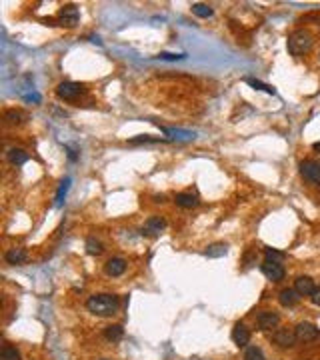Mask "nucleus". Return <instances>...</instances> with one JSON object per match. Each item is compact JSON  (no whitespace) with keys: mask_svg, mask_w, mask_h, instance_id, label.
Wrapping results in <instances>:
<instances>
[{"mask_svg":"<svg viewBox=\"0 0 320 360\" xmlns=\"http://www.w3.org/2000/svg\"><path fill=\"white\" fill-rule=\"evenodd\" d=\"M120 306V298L116 294H94L86 300V308L96 316H112Z\"/></svg>","mask_w":320,"mask_h":360,"instance_id":"f257e3e1","label":"nucleus"},{"mask_svg":"<svg viewBox=\"0 0 320 360\" xmlns=\"http://www.w3.org/2000/svg\"><path fill=\"white\" fill-rule=\"evenodd\" d=\"M312 44H314L312 34L308 32V30H302V28L294 30V32L288 36V52L292 56H300V54L308 52L312 48Z\"/></svg>","mask_w":320,"mask_h":360,"instance_id":"f03ea898","label":"nucleus"},{"mask_svg":"<svg viewBox=\"0 0 320 360\" xmlns=\"http://www.w3.org/2000/svg\"><path fill=\"white\" fill-rule=\"evenodd\" d=\"M84 92V86L80 82H72V80H64L56 86V94L62 100H74Z\"/></svg>","mask_w":320,"mask_h":360,"instance_id":"7ed1b4c3","label":"nucleus"},{"mask_svg":"<svg viewBox=\"0 0 320 360\" xmlns=\"http://www.w3.org/2000/svg\"><path fill=\"white\" fill-rule=\"evenodd\" d=\"M294 334H296V340H300V342H312L320 336V328H316L310 322H300L294 328Z\"/></svg>","mask_w":320,"mask_h":360,"instance_id":"20e7f679","label":"nucleus"},{"mask_svg":"<svg viewBox=\"0 0 320 360\" xmlns=\"http://www.w3.org/2000/svg\"><path fill=\"white\" fill-rule=\"evenodd\" d=\"M272 342L280 348H292L296 344V334L294 330H288V328H278L272 332Z\"/></svg>","mask_w":320,"mask_h":360,"instance_id":"39448f33","label":"nucleus"},{"mask_svg":"<svg viewBox=\"0 0 320 360\" xmlns=\"http://www.w3.org/2000/svg\"><path fill=\"white\" fill-rule=\"evenodd\" d=\"M262 272H264V276L268 278V280H272V282H280L282 278H284V266L278 262V260H264V264H262Z\"/></svg>","mask_w":320,"mask_h":360,"instance_id":"423d86ee","label":"nucleus"},{"mask_svg":"<svg viewBox=\"0 0 320 360\" xmlns=\"http://www.w3.org/2000/svg\"><path fill=\"white\" fill-rule=\"evenodd\" d=\"M78 18H80V12L74 4H66V6H62L60 12H58V22H60L62 26H68V28L76 26Z\"/></svg>","mask_w":320,"mask_h":360,"instance_id":"0eeeda50","label":"nucleus"},{"mask_svg":"<svg viewBox=\"0 0 320 360\" xmlns=\"http://www.w3.org/2000/svg\"><path fill=\"white\" fill-rule=\"evenodd\" d=\"M278 322H280V318L274 310H262L256 316V324L260 330H272V328H276Z\"/></svg>","mask_w":320,"mask_h":360,"instance_id":"6e6552de","label":"nucleus"},{"mask_svg":"<svg viewBox=\"0 0 320 360\" xmlns=\"http://www.w3.org/2000/svg\"><path fill=\"white\" fill-rule=\"evenodd\" d=\"M300 174H302L306 180H310V182L320 184V164H318V162H314V160H304V162H300Z\"/></svg>","mask_w":320,"mask_h":360,"instance_id":"1a4fd4ad","label":"nucleus"},{"mask_svg":"<svg viewBox=\"0 0 320 360\" xmlns=\"http://www.w3.org/2000/svg\"><path fill=\"white\" fill-rule=\"evenodd\" d=\"M166 228V220L162 216H150L142 226V234H150V236H156L160 234L162 230Z\"/></svg>","mask_w":320,"mask_h":360,"instance_id":"9d476101","label":"nucleus"},{"mask_svg":"<svg viewBox=\"0 0 320 360\" xmlns=\"http://www.w3.org/2000/svg\"><path fill=\"white\" fill-rule=\"evenodd\" d=\"M294 290L300 296H312V292L316 290V286H314V280L310 276H298L294 280Z\"/></svg>","mask_w":320,"mask_h":360,"instance_id":"9b49d317","label":"nucleus"},{"mask_svg":"<svg viewBox=\"0 0 320 360\" xmlns=\"http://www.w3.org/2000/svg\"><path fill=\"white\" fill-rule=\"evenodd\" d=\"M106 274L108 276H122L124 270H126V260L124 258H110L104 266Z\"/></svg>","mask_w":320,"mask_h":360,"instance_id":"f8f14e48","label":"nucleus"},{"mask_svg":"<svg viewBox=\"0 0 320 360\" xmlns=\"http://www.w3.org/2000/svg\"><path fill=\"white\" fill-rule=\"evenodd\" d=\"M232 340H234L236 346H246L250 342V330L244 324H236L232 328Z\"/></svg>","mask_w":320,"mask_h":360,"instance_id":"ddd939ff","label":"nucleus"},{"mask_svg":"<svg viewBox=\"0 0 320 360\" xmlns=\"http://www.w3.org/2000/svg\"><path fill=\"white\" fill-rule=\"evenodd\" d=\"M298 298H300V294H298L294 288H284V290L278 294V300H280L282 306H294V304L298 302Z\"/></svg>","mask_w":320,"mask_h":360,"instance_id":"4468645a","label":"nucleus"},{"mask_svg":"<svg viewBox=\"0 0 320 360\" xmlns=\"http://www.w3.org/2000/svg\"><path fill=\"white\" fill-rule=\"evenodd\" d=\"M176 204L180 206V208H196L198 206V196L196 194H192V192H180V194H176Z\"/></svg>","mask_w":320,"mask_h":360,"instance_id":"2eb2a0df","label":"nucleus"},{"mask_svg":"<svg viewBox=\"0 0 320 360\" xmlns=\"http://www.w3.org/2000/svg\"><path fill=\"white\" fill-rule=\"evenodd\" d=\"M122 336H124V328L120 324L106 326V330H104V338L110 342H118V340H122Z\"/></svg>","mask_w":320,"mask_h":360,"instance_id":"dca6fc26","label":"nucleus"},{"mask_svg":"<svg viewBox=\"0 0 320 360\" xmlns=\"http://www.w3.org/2000/svg\"><path fill=\"white\" fill-rule=\"evenodd\" d=\"M4 260L8 264H22V262H26V250L24 248H10L4 254Z\"/></svg>","mask_w":320,"mask_h":360,"instance_id":"f3484780","label":"nucleus"},{"mask_svg":"<svg viewBox=\"0 0 320 360\" xmlns=\"http://www.w3.org/2000/svg\"><path fill=\"white\" fill-rule=\"evenodd\" d=\"M6 156H8V160H10L14 166H20V164H24V162L28 160V154L24 152L22 148H10L8 152H6Z\"/></svg>","mask_w":320,"mask_h":360,"instance_id":"a211bd4d","label":"nucleus"},{"mask_svg":"<svg viewBox=\"0 0 320 360\" xmlns=\"http://www.w3.org/2000/svg\"><path fill=\"white\" fill-rule=\"evenodd\" d=\"M192 14H196L198 18H210L214 14V8L204 4V2H194L192 4Z\"/></svg>","mask_w":320,"mask_h":360,"instance_id":"6ab92c4d","label":"nucleus"},{"mask_svg":"<svg viewBox=\"0 0 320 360\" xmlns=\"http://www.w3.org/2000/svg\"><path fill=\"white\" fill-rule=\"evenodd\" d=\"M228 252V246L224 244V242H214V244H210L206 250H204V254L208 256V258H220V256H224Z\"/></svg>","mask_w":320,"mask_h":360,"instance_id":"aec40b11","label":"nucleus"},{"mask_svg":"<svg viewBox=\"0 0 320 360\" xmlns=\"http://www.w3.org/2000/svg\"><path fill=\"white\" fill-rule=\"evenodd\" d=\"M102 242L100 240H96V238H86V252L88 254H92V256H98V254H102Z\"/></svg>","mask_w":320,"mask_h":360,"instance_id":"412c9836","label":"nucleus"},{"mask_svg":"<svg viewBox=\"0 0 320 360\" xmlns=\"http://www.w3.org/2000/svg\"><path fill=\"white\" fill-rule=\"evenodd\" d=\"M160 130L164 134H168L170 138H176V140H190V138H194L192 132H184V130H174V128H164V126H160Z\"/></svg>","mask_w":320,"mask_h":360,"instance_id":"4be33fe9","label":"nucleus"},{"mask_svg":"<svg viewBox=\"0 0 320 360\" xmlns=\"http://www.w3.org/2000/svg\"><path fill=\"white\" fill-rule=\"evenodd\" d=\"M246 84L252 86L254 90H262V92H266V94H276V90L270 84H264V82H260L256 78H246Z\"/></svg>","mask_w":320,"mask_h":360,"instance_id":"5701e85b","label":"nucleus"},{"mask_svg":"<svg viewBox=\"0 0 320 360\" xmlns=\"http://www.w3.org/2000/svg\"><path fill=\"white\" fill-rule=\"evenodd\" d=\"M68 188H70V178L66 176L62 182H60V186H58V192H56V206H60V204L64 202V196H66Z\"/></svg>","mask_w":320,"mask_h":360,"instance_id":"b1692460","label":"nucleus"},{"mask_svg":"<svg viewBox=\"0 0 320 360\" xmlns=\"http://www.w3.org/2000/svg\"><path fill=\"white\" fill-rule=\"evenodd\" d=\"M244 360H266L262 350H260L258 346H248L244 350Z\"/></svg>","mask_w":320,"mask_h":360,"instance_id":"393cba45","label":"nucleus"},{"mask_svg":"<svg viewBox=\"0 0 320 360\" xmlns=\"http://www.w3.org/2000/svg\"><path fill=\"white\" fill-rule=\"evenodd\" d=\"M22 118H24V114L20 110H6L4 112V120L8 124H22Z\"/></svg>","mask_w":320,"mask_h":360,"instance_id":"a878e982","label":"nucleus"},{"mask_svg":"<svg viewBox=\"0 0 320 360\" xmlns=\"http://www.w3.org/2000/svg\"><path fill=\"white\" fill-rule=\"evenodd\" d=\"M0 360H20V352L14 346H4L2 352H0Z\"/></svg>","mask_w":320,"mask_h":360,"instance_id":"bb28decb","label":"nucleus"},{"mask_svg":"<svg viewBox=\"0 0 320 360\" xmlns=\"http://www.w3.org/2000/svg\"><path fill=\"white\" fill-rule=\"evenodd\" d=\"M130 144H142V142H158V138H152V136H148V134H140V136H136V138H132V140H128Z\"/></svg>","mask_w":320,"mask_h":360,"instance_id":"cd10ccee","label":"nucleus"},{"mask_svg":"<svg viewBox=\"0 0 320 360\" xmlns=\"http://www.w3.org/2000/svg\"><path fill=\"white\" fill-rule=\"evenodd\" d=\"M264 254H266V260H280V258H284V252L274 250V248H266Z\"/></svg>","mask_w":320,"mask_h":360,"instance_id":"c85d7f7f","label":"nucleus"},{"mask_svg":"<svg viewBox=\"0 0 320 360\" xmlns=\"http://www.w3.org/2000/svg\"><path fill=\"white\" fill-rule=\"evenodd\" d=\"M160 58L162 60H184L186 58V54L182 52V54H174V52H160Z\"/></svg>","mask_w":320,"mask_h":360,"instance_id":"c756f323","label":"nucleus"},{"mask_svg":"<svg viewBox=\"0 0 320 360\" xmlns=\"http://www.w3.org/2000/svg\"><path fill=\"white\" fill-rule=\"evenodd\" d=\"M310 300L316 304V306H320V288H316L314 292H312V296H310Z\"/></svg>","mask_w":320,"mask_h":360,"instance_id":"7c9ffc66","label":"nucleus"},{"mask_svg":"<svg viewBox=\"0 0 320 360\" xmlns=\"http://www.w3.org/2000/svg\"><path fill=\"white\" fill-rule=\"evenodd\" d=\"M26 100H34V102H38V100H40V96H38V94H28V96H26Z\"/></svg>","mask_w":320,"mask_h":360,"instance_id":"2f4dec72","label":"nucleus"},{"mask_svg":"<svg viewBox=\"0 0 320 360\" xmlns=\"http://www.w3.org/2000/svg\"><path fill=\"white\" fill-rule=\"evenodd\" d=\"M68 158H70V160H76V154H74V150H70V148H68Z\"/></svg>","mask_w":320,"mask_h":360,"instance_id":"473e14b6","label":"nucleus"},{"mask_svg":"<svg viewBox=\"0 0 320 360\" xmlns=\"http://www.w3.org/2000/svg\"><path fill=\"white\" fill-rule=\"evenodd\" d=\"M154 202H164V196H154Z\"/></svg>","mask_w":320,"mask_h":360,"instance_id":"72a5a7b5","label":"nucleus"},{"mask_svg":"<svg viewBox=\"0 0 320 360\" xmlns=\"http://www.w3.org/2000/svg\"><path fill=\"white\" fill-rule=\"evenodd\" d=\"M312 148H314V150H316V152H320V142H316V144H314V146H312Z\"/></svg>","mask_w":320,"mask_h":360,"instance_id":"f704fd0d","label":"nucleus"}]
</instances>
